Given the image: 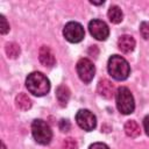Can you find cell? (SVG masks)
Here are the masks:
<instances>
[{
	"label": "cell",
	"mask_w": 149,
	"mask_h": 149,
	"mask_svg": "<svg viewBox=\"0 0 149 149\" xmlns=\"http://www.w3.org/2000/svg\"><path fill=\"white\" fill-rule=\"evenodd\" d=\"M26 86L28 91L37 97L45 95L50 90V81L45 74L42 72L35 71L27 76L26 78Z\"/></svg>",
	"instance_id": "6da1fadb"
},
{
	"label": "cell",
	"mask_w": 149,
	"mask_h": 149,
	"mask_svg": "<svg viewBox=\"0 0 149 149\" xmlns=\"http://www.w3.org/2000/svg\"><path fill=\"white\" fill-rule=\"evenodd\" d=\"M107 70L108 73L116 80H125L130 73V66L128 62L119 55H113L108 58Z\"/></svg>",
	"instance_id": "7a4b0ae2"
},
{
	"label": "cell",
	"mask_w": 149,
	"mask_h": 149,
	"mask_svg": "<svg viewBox=\"0 0 149 149\" xmlns=\"http://www.w3.org/2000/svg\"><path fill=\"white\" fill-rule=\"evenodd\" d=\"M116 107L120 113L127 115L132 114L135 109V101L130 90L126 86H120L115 92Z\"/></svg>",
	"instance_id": "3957f363"
},
{
	"label": "cell",
	"mask_w": 149,
	"mask_h": 149,
	"mask_svg": "<svg viewBox=\"0 0 149 149\" xmlns=\"http://www.w3.org/2000/svg\"><path fill=\"white\" fill-rule=\"evenodd\" d=\"M31 134L34 140L40 144H49L52 139V132L49 127V125L41 120L36 119L31 123Z\"/></svg>",
	"instance_id": "277c9868"
},
{
	"label": "cell",
	"mask_w": 149,
	"mask_h": 149,
	"mask_svg": "<svg viewBox=\"0 0 149 149\" xmlns=\"http://www.w3.org/2000/svg\"><path fill=\"white\" fill-rule=\"evenodd\" d=\"M63 35L66 41H69L71 43H78L84 38L85 30H84V27L79 22L71 21L65 24V27L63 29Z\"/></svg>",
	"instance_id": "5b68a950"
},
{
	"label": "cell",
	"mask_w": 149,
	"mask_h": 149,
	"mask_svg": "<svg viewBox=\"0 0 149 149\" xmlns=\"http://www.w3.org/2000/svg\"><path fill=\"white\" fill-rule=\"evenodd\" d=\"M76 121L77 125L86 132L93 130L97 126V118L88 109H79L76 114Z\"/></svg>",
	"instance_id": "8992f818"
},
{
	"label": "cell",
	"mask_w": 149,
	"mask_h": 149,
	"mask_svg": "<svg viewBox=\"0 0 149 149\" xmlns=\"http://www.w3.org/2000/svg\"><path fill=\"white\" fill-rule=\"evenodd\" d=\"M77 73L79 76V78L84 81V83H90L95 73V68L93 65V63L88 59V58H80L77 62Z\"/></svg>",
	"instance_id": "52a82bcc"
},
{
	"label": "cell",
	"mask_w": 149,
	"mask_h": 149,
	"mask_svg": "<svg viewBox=\"0 0 149 149\" xmlns=\"http://www.w3.org/2000/svg\"><path fill=\"white\" fill-rule=\"evenodd\" d=\"M88 30H90V34L98 41H105L109 35L108 26L104 21L98 19H94L88 22Z\"/></svg>",
	"instance_id": "ba28073f"
},
{
	"label": "cell",
	"mask_w": 149,
	"mask_h": 149,
	"mask_svg": "<svg viewBox=\"0 0 149 149\" xmlns=\"http://www.w3.org/2000/svg\"><path fill=\"white\" fill-rule=\"evenodd\" d=\"M38 58H40V62L44 65V66H48V68H51L55 65L56 63V58L51 51V49L47 45H42L40 48V51H38Z\"/></svg>",
	"instance_id": "9c48e42d"
},
{
	"label": "cell",
	"mask_w": 149,
	"mask_h": 149,
	"mask_svg": "<svg viewBox=\"0 0 149 149\" xmlns=\"http://www.w3.org/2000/svg\"><path fill=\"white\" fill-rule=\"evenodd\" d=\"M118 48L123 54H129L135 48V40L130 35H122L118 40Z\"/></svg>",
	"instance_id": "30bf717a"
},
{
	"label": "cell",
	"mask_w": 149,
	"mask_h": 149,
	"mask_svg": "<svg viewBox=\"0 0 149 149\" xmlns=\"http://www.w3.org/2000/svg\"><path fill=\"white\" fill-rule=\"evenodd\" d=\"M98 93L106 99H111L114 94V86L108 79H101L98 83Z\"/></svg>",
	"instance_id": "8fae6325"
},
{
	"label": "cell",
	"mask_w": 149,
	"mask_h": 149,
	"mask_svg": "<svg viewBox=\"0 0 149 149\" xmlns=\"http://www.w3.org/2000/svg\"><path fill=\"white\" fill-rule=\"evenodd\" d=\"M56 98H57V101L59 102V105L63 107V106H66L69 99H70V90L68 86L65 85H59L57 88H56Z\"/></svg>",
	"instance_id": "7c38bea8"
},
{
	"label": "cell",
	"mask_w": 149,
	"mask_h": 149,
	"mask_svg": "<svg viewBox=\"0 0 149 149\" xmlns=\"http://www.w3.org/2000/svg\"><path fill=\"white\" fill-rule=\"evenodd\" d=\"M107 16H108V19H109V21L112 22V23H120L121 21H122V19H123V13H122V10H121V8L119 7V6H116V5H112L111 7H109V9H108V12H107Z\"/></svg>",
	"instance_id": "4fadbf2b"
},
{
	"label": "cell",
	"mask_w": 149,
	"mask_h": 149,
	"mask_svg": "<svg viewBox=\"0 0 149 149\" xmlns=\"http://www.w3.org/2000/svg\"><path fill=\"white\" fill-rule=\"evenodd\" d=\"M125 133L127 136L129 137H137L140 134H141V130H140V126L139 123L135 121V120H128L126 123H125Z\"/></svg>",
	"instance_id": "5bb4252c"
},
{
	"label": "cell",
	"mask_w": 149,
	"mask_h": 149,
	"mask_svg": "<svg viewBox=\"0 0 149 149\" xmlns=\"http://www.w3.org/2000/svg\"><path fill=\"white\" fill-rule=\"evenodd\" d=\"M15 104L22 111H28L31 107V100L26 93H19L15 98Z\"/></svg>",
	"instance_id": "9a60e30c"
},
{
	"label": "cell",
	"mask_w": 149,
	"mask_h": 149,
	"mask_svg": "<svg viewBox=\"0 0 149 149\" xmlns=\"http://www.w3.org/2000/svg\"><path fill=\"white\" fill-rule=\"evenodd\" d=\"M5 49H6V54H7V56H8L9 58H16V57L20 55V52H21L20 47H19L16 43H14V42L7 43Z\"/></svg>",
	"instance_id": "2e32d148"
},
{
	"label": "cell",
	"mask_w": 149,
	"mask_h": 149,
	"mask_svg": "<svg viewBox=\"0 0 149 149\" xmlns=\"http://www.w3.org/2000/svg\"><path fill=\"white\" fill-rule=\"evenodd\" d=\"M77 148H78V144L74 139L68 137L63 141V149H77Z\"/></svg>",
	"instance_id": "e0dca14e"
},
{
	"label": "cell",
	"mask_w": 149,
	"mask_h": 149,
	"mask_svg": "<svg viewBox=\"0 0 149 149\" xmlns=\"http://www.w3.org/2000/svg\"><path fill=\"white\" fill-rule=\"evenodd\" d=\"M140 33L144 40H149V22L143 21L140 24Z\"/></svg>",
	"instance_id": "ac0fdd59"
},
{
	"label": "cell",
	"mask_w": 149,
	"mask_h": 149,
	"mask_svg": "<svg viewBox=\"0 0 149 149\" xmlns=\"http://www.w3.org/2000/svg\"><path fill=\"white\" fill-rule=\"evenodd\" d=\"M0 19H1V26H0V31H1V34L2 35H5L8 30H9V24L7 23V20H6V17L3 16V15H1L0 16Z\"/></svg>",
	"instance_id": "d6986e66"
},
{
	"label": "cell",
	"mask_w": 149,
	"mask_h": 149,
	"mask_svg": "<svg viewBox=\"0 0 149 149\" xmlns=\"http://www.w3.org/2000/svg\"><path fill=\"white\" fill-rule=\"evenodd\" d=\"M58 127H59V129H61L62 132H69V130H70L71 125H70L69 120H66V119H62V120L59 121Z\"/></svg>",
	"instance_id": "ffe728a7"
},
{
	"label": "cell",
	"mask_w": 149,
	"mask_h": 149,
	"mask_svg": "<svg viewBox=\"0 0 149 149\" xmlns=\"http://www.w3.org/2000/svg\"><path fill=\"white\" fill-rule=\"evenodd\" d=\"M88 149H109V148H108L107 144H105L102 142H95V143L91 144L88 147Z\"/></svg>",
	"instance_id": "44dd1931"
},
{
	"label": "cell",
	"mask_w": 149,
	"mask_h": 149,
	"mask_svg": "<svg viewBox=\"0 0 149 149\" xmlns=\"http://www.w3.org/2000/svg\"><path fill=\"white\" fill-rule=\"evenodd\" d=\"M143 128L146 130V134L149 136V114L147 116H144V119H143Z\"/></svg>",
	"instance_id": "7402d4cb"
},
{
	"label": "cell",
	"mask_w": 149,
	"mask_h": 149,
	"mask_svg": "<svg viewBox=\"0 0 149 149\" xmlns=\"http://www.w3.org/2000/svg\"><path fill=\"white\" fill-rule=\"evenodd\" d=\"M90 2H91V3H93V5H102L105 1H104V0H101V1H99V2H95V1H90Z\"/></svg>",
	"instance_id": "603a6c76"
},
{
	"label": "cell",
	"mask_w": 149,
	"mask_h": 149,
	"mask_svg": "<svg viewBox=\"0 0 149 149\" xmlns=\"http://www.w3.org/2000/svg\"><path fill=\"white\" fill-rule=\"evenodd\" d=\"M1 148H2V149H6V146H5V143H2V144H1Z\"/></svg>",
	"instance_id": "cb8c5ba5"
}]
</instances>
